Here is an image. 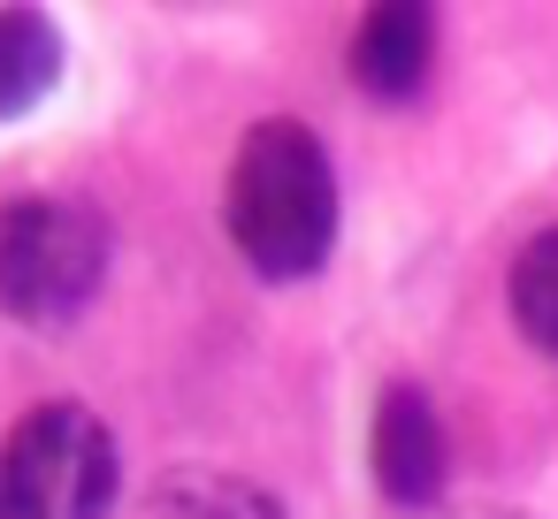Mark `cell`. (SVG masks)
I'll use <instances>...</instances> for the list:
<instances>
[{
  "label": "cell",
  "mask_w": 558,
  "mask_h": 519,
  "mask_svg": "<svg viewBox=\"0 0 558 519\" xmlns=\"http://www.w3.org/2000/svg\"><path fill=\"white\" fill-rule=\"evenodd\" d=\"M222 222H230V245L245 252V268L260 283L322 275L329 252H337V169H329V146L306 123H291V115L253 123L238 161H230Z\"/></svg>",
  "instance_id": "obj_1"
},
{
  "label": "cell",
  "mask_w": 558,
  "mask_h": 519,
  "mask_svg": "<svg viewBox=\"0 0 558 519\" xmlns=\"http://www.w3.org/2000/svg\"><path fill=\"white\" fill-rule=\"evenodd\" d=\"M108 283V222L85 199L24 191L0 207V313L24 329H70Z\"/></svg>",
  "instance_id": "obj_2"
},
{
  "label": "cell",
  "mask_w": 558,
  "mask_h": 519,
  "mask_svg": "<svg viewBox=\"0 0 558 519\" xmlns=\"http://www.w3.org/2000/svg\"><path fill=\"white\" fill-rule=\"evenodd\" d=\"M123 489V450L108 420L77 397L32 405L0 443V504L9 519H108Z\"/></svg>",
  "instance_id": "obj_3"
},
{
  "label": "cell",
  "mask_w": 558,
  "mask_h": 519,
  "mask_svg": "<svg viewBox=\"0 0 558 519\" xmlns=\"http://www.w3.org/2000/svg\"><path fill=\"white\" fill-rule=\"evenodd\" d=\"M367 466L383 504L398 511H436L444 481H451V443H444V412L428 405L421 382H390L375 405V435H367Z\"/></svg>",
  "instance_id": "obj_4"
},
{
  "label": "cell",
  "mask_w": 558,
  "mask_h": 519,
  "mask_svg": "<svg viewBox=\"0 0 558 519\" xmlns=\"http://www.w3.org/2000/svg\"><path fill=\"white\" fill-rule=\"evenodd\" d=\"M344 62H352V85L367 100H413L436 70V9H421V0H383V9H367Z\"/></svg>",
  "instance_id": "obj_5"
},
{
  "label": "cell",
  "mask_w": 558,
  "mask_h": 519,
  "mask_svg": "<svg viewBox=\"0 0 558 519\" xmlns=\"http://www.w3.org/2000/svg\"><path fill=\"white\" fill-rule=\"evenodd\" d=\"M62 85V24L47 9H0V123L32 115Z\"/></svg>",
  "instance_id": "obj_6"
},
{
  "label": "cell",
  "mask_w": 558,
  "mask_h": 519,
  "mask_svg": "<svg viewBox=\"0 0 558 519\" xmlns=\"http://www.w3.org/2000/svg\"><path fill=\"white\" fill-rule=\"evenodd\" d=\"M146 519H283V496L222 466H169L146 496Z\"/></svg>",
  "instance_id": "obj_7"
},
{
  "label": "cell",
  "mask_w": 558,
  "mask_h": 519,
  "mask_svg": "<svg viewBox=\"0 0 558 519\" xmlns=\"http://www.w3.org/2000/svg\"><path fill=\"white\" fill-rule=\"evenodd\" d=\"M505 298H512L520 336H527L543 359H558V222L535 230V237L512 252V283H505Z\"/></svg>",
  "instance_id": "obj_8"
},
{
  "label": "cell",
  "mask_w": 558,
  "mask_h": 519,
  "mask_svg": "<svg viewBox=\"0 0 558 519\" xmlns=\"http://www.w3.org/2000/svg\"><path fill=\"white\" fill-rule=\"evenodd\" d=\"M459 519H535V511H520V504H474V511H459Z\"/></svg>",
  "instance_id": "obj_9"
},
{
  "label": "cell",
  "mask_w": 558,
  "mask_h": 519,
  "mask_svg": "<svg viewBox=\"0 0 558 519\" xmlns=\"http://www.w3.org/2000/svg\"><path fill=\"white\" fill-rule=\"evenodd\" d=\"M0 519H9V504H0Z\"/></svg>",
  "instance_id": "obj_10"
}]
</instances>
